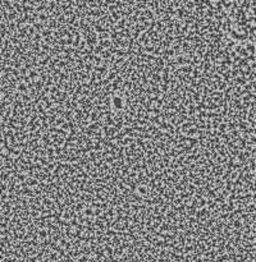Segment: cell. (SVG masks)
Masks as SVG:
<instances>
[{
    "label": "cell",
    "mask_w": 256,
    "mask_h": 262,
    "mask_svg": "<svg viewBox=\"0 0 256 262\" xmlns=\"http://www.w3.org/2000/svg\"><path fill=\"white\" fill-rule=\"evenodd\" d=\"M82 214L85 215V217H93V208L90 205H86V207L82 211Z\"/></svg>",
    "instance_id": "cell-3"
},
{
    "label": "cell",
    "mask_w": 256,
    "mask_h": 262,
    "mask_svg": "<svg viewBox=\"0 0 256 262\" xmlns=\"http://www.w3.org/2000/svg\"><path fill=\"white\" fill-rule=\"evenodd\" d=\"M26 184L28 185V187H32V188H36L39 185V180L35 179V178H27L26 179Z\"/></svg>",
    "instance_id": "cell-4"
},
{
    "label": "cell",
    "mask_w": 256,
    "mask_h": 262,
    "mask_svg": "<svg viewBox=\"0 0 256 262\" xmlns=\"http://www.w3.org/2000/svg\"><path fill=\"white\" fill-rule=\"evenodd\" d=\"M136 193L141 196L142 198H146L150 193V188L147 187L146 183H141V184H137V189H136Z\"/></svg>",
    "instance_id": "cell-2"
},
{
    "label": "cell",
    "mask_w": 256,
    "mask_h": 262,
    "mask_svg": "<svg viewBox=\"0 0 256 262\" xmlns=\"http://www.w3.org/2000/svg\"><path fill=\"white\" fill-rule=\"evenodd\" d=\"M32 27H33V30H35L36 32H39V33H40L42 30L45 28V24H42V23H40V22H35V23L32 24Z\"/></svg>",
    "instance_id": "cell-5"
},
{
    "label": "cell",
    "mask_w": 256,
    "mask_h": 262,
    "mask_svg": "<svg viewBox=\"0 0 256 262\" xmlns=\"http://www.w3.org/2000/svg\"><path fill=\"white\" fill-rule=\"evenodd\" d=\"M127 100L124 99L123 95L121 94H110V110H112L113 113L114 111H118V114H121L126 106H127Z\"/></svg>",
    "instance_id": "cell-1"
},
{
    "label": "cell",
    "mask_w": 256,
    "mask_h": 262,
    "mask_svg": "<svg viewBox=\"0 0 256 262\" xmlns=\"http://www.w3.org/2000/svg\"><path fill=\"white\" fill-rule=\"evenodd\" d=\"M17 88H18V91H21V92H27L28 91V87H27V84H26V82H19L18 86H17Z\"/></svg>",
    "instance_id": "cell-6"
}]
</instances>
